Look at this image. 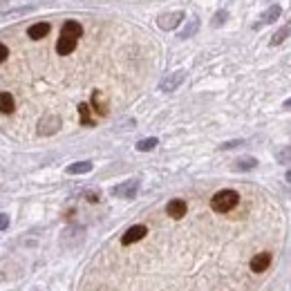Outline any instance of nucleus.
Masks as SVG:
<instances>
[{
    "instance_id": "3",
    "label": "nucleus",
    "mask_w": 291,
    "mask_h": 291,
    "mask_svg": "<svg viewBox=\"0 0 291 291\" xmlns=\"http://www.w3.org/2000/svg\"><path fill=\"white\" fill-rule=\"evenodd\" d=\"M139 190V179H128V182L119 184L112 188V195L114 197H123V199H132Z\"/></svg>"
},
{
    "instance_id": "16",
    "label": "nucleus",
    "mask_w": 291,
    "mask_h": 291,
    "mask_svg": "<svg viewBox=\"0 0 291 291\" xmlns=\"http://www.w3.org/2000/svg\"><path fill=\"white\" fill-rule=\"evenodd\" d=\"M90 170H92V161H76V164L65 168V173L68 175H85V173H90Z\"/></svg>"
},
{
    "instance_id": "9",
    "label": "nucleus",
    "mask_w": 291,
    "mask_h": 291,
    "mask_svg": "<svg viewBox=\"0 0 291 291\" xmlns=\"http://www.w3.org/2000/svg\"><path fill=\"white\" fill-rule=\"evenodd\" d=\"M76 41H79V38H72V36H63V34H61L59 43H56V52H59L61 56L72 54V52L76 50Z\"/></svg>"
},
{
    "instance_id": "14",
    "label": "nucleus",
    "mask_w": 291,
    "mask_h": 291,
    "mask_svg": "<svg viewBox=\"0 0 291 291\" xmlns=\"http://www.w3.org/2000/svg\"><path fill=\"white\" fill-rule=\"evenodd\" d=\"M92 108L97 110V114H101V117L108 114V103H106V99H103V94L99 92V90L92 92Z\"/></svg>"
},
{
    "instance_id": "21",
    "label": "nucleus",
    "mask_w": 291,
    "mask_h": 291,
    "mask_svg": "<svg viewBox=\"0 0 291 291\" xmlns=\"http://www.w3.org/2000/svg\"><path fill=\"white\" fill-rule=\"evenodd\" d=\"M275 159L280 161V164H291V146H287V148H280L278 152H275Z\"/></svg>"
},
{
    "instance_id": "27",
    "label": "nucleus",
    "mask_w": 291,
    "mask_h": 291,
    "mask_svg": "<svg viewBox=\"0 0 291 291\" xmlns=\"http://www.w3.org/2000/svg\"><path fill=\"white\" fill-rule=\"evenodd\" d=\"M284 179H287V182H289V184H291V168H289V170H287V175H284Z\"/></svg>"
},
{
    "instance_id": "4",
    "label": "nucleus",
    "mask_w": 291,
    "mask_h": 291,
    "mask_svg": "<svg viewBox=\"0 0 291 291\" xmlns=\"http://www.w3.org/2000/svg\"><path fill=\"white\" fill-rule=\"evenodd\" d=\"M182 21H184V12H170V14H161V16L157 18V25H159L164 32H170V30H175Z\"/></svg>"
},
{
    "instance_id": "7",
    "label": "nucleus",
    "mask_w": 291,
    "mask_h": 291,
    "mask_svg": "<svg viewBox=\"0 0 291 291\" xmlns=\"http://www.w3.org/2000/svg\"><path fill=\"white\" fill-rule=\"evenodd\" d=\"M186 211H188V206H186L184 199H170L168 206H166V213L173 219H182L186 215Z\"/></svg>"
},
{
    "instance_id": "17",
    "label": "nucleus",
    "mask_w": 291,
    "mask_h": 291,
    "mask_svg": "<svg viewBox=\"0 0 291 291\" xmlns=\"http://www.w3.org/2000/svg\"><path fill=\"white\" fill-rule=\"evenodd\" d=\"M233 168L235 170H253V168H257V159H253V157H240V159H235Z\"/></svg>"
},
{
    "instance_id": "15",
    "label": "nucleus",
    "mask_w": 291,
    "mask_h": 291,
    "mask_svg": "<svg viewBox=\"0 0 291 291\" xmlns=\"http://www.w3.org/2000/svg\"><path fill=\"white\" fill-rule=\"evenodd\" d=\"M16 110V101L9 92H0V112L3 114H12Z\"/></svg>"
},
{
    "instance_id": "18",
    "label": "nucleus",
    "mask_w": 291,
    "mask_h": 291,
    "mask_svg": "<svg viewBox=\"0 0 291 291\" xmlns=\"http://www.w3.org/2000/svg\"><path fill=\"white\" fill-rule=\"evenodd\" d=\"M157 144H159V141H157L155 137H148V139L137 141V150H139V152H148V150H152V148H157Z\"/></svg>"
},
{
    "instance_id": "10",
    "label": "nucleus",
    "mask_w": 291,
    "mask_h": 291,
    "mask_svg": "<svg viewBox=\"0 0 291 291\" xmlns=\"http://www.w3.org/2000/svg\"><path fill=\"white\" fill-rule=\"evenodd\" d=\"M271 264V255L269 253H257L253 260H251V271H255V273H262V271H266Z\"/></svg>"
},
{
    "instance_id": "22",
    "label": "nucleus",
    "mask_w": 291,
    "mask_h": 291,
    "mask_svg": "<svg viewBox=\"0 0 291 291\" xmlns=\"http://www.w3.org/2000/svg\"><path fill=\"white\" fill-rule=\"evenodd\" d=\"M226 18H228V14L224 12V9H222V12H217V14H215V18H213V27H219L224 21H226Z\"/></svg>"
},
{
    "instance_id": "11",
    "label": "nucleus",
    "mask_w": 291,
    "mask_h": 291,
    "mask_svg": "<svg viewBox=\"0 0 291 291\" xmlns=\"http://www.w3.org/2000/svg\"><path fill=\"white\" fill-rule=\"evenodd\" d=\"M50 34V23H36V25H32L30 30H27V36L32 38V41H41V38H45Z\"/></svg>"
},
{
    "instance_id": "6",
    "label": "nucleus",
    "mask_w": 291,
    "mask_h": 291,
    "mask_svg": "<svg viewBox=\"0 0 291 291\" xmlns=\"http://www.w3.org/2000/svg\"><path fill=\"white\" fill-rule=\"evenodd\" d=\"M184 79H186V72H184V70L168 74L164 81H161V90H164V92H173V90H177L179 85H182V81H184Z\"/></svg>"
},
{
    "instance_id": "28",
    "label": "nucleus",
    "mask_w": 291,
    "mask_h": 291,
    "mask_svg": "<svg viewBox=\"0 0 291 291\" xmlns=\"http://www.w3.org/2000/svg\"><path fill=\"white\" fill-rule=\"evenodd\" d=\"M0 7H7V0H0Z\"/></svg>"
},
{
    "instance_id": "2",
    "label": "nucleus",
    "mask_w": 291,
    "mask_h": 291,
    "mask_svg": "<svg viewBox=\"0 0 291 291\" xmlns=\"http://www.w3.org/2000/svg\"><path fill=\"white\" fill-rule=\"evenodd\" d=\"M36 130H38V135H43V137L56 135V132L61 130V117L59 114H45V117L38 121Z\"/></svg>"
},
{
    "instance_id": "25",
    "label": "nucleus",
    "mask_w": 291,
    "mask_h": 291,
    "mask_svg": "<svg viewBox=\"0 0 291 291\" xmlns=\"http://www.w3.org/2000/svg\"><path fill=\"white\" fill-rule=\"evenodd\" d=\"M7 226H9V217L5 213H0V231H5Z\"/></svg>"
},
{
    "instance_id": "13",
    "label": "nucleus",
    "mask_w": 291,
    "mask_h": 291,
    "mask_svg": "<svg viewBox=\"0 0 291 291\" xmlns=\"http://www.w3.org/2000/svg\"><path fill=\"white\" fill-rule=\"evenodd\" d=\"M289 34H291V18H289L287 23H284L282 27H280L278 32H275L273 36H271V45H273V47H278L280 43H284V41H287Z\"/></svg>"
},
{
    "instance_id": "5",
    "label": "nucleus",
    "mask_w": 291,
    "mask_h": 291,
    "mask_svg": "<svg viewBox=\"0 0 291 291\" xmlns=\"http://www.w3.org/2000/svg\"><path fill=\"white\" fill-rule=\"evenodd\" d=\"M146 233H148V228L144 226V224H135V226H130L126 233H123V237H121V244L123 246H130V244H135V242H139V240H144L146 237Z\"/></svg>"
},
{
    "instance_id": "8",
    "label": "nucleus",
    "mask_w": 291,
    "mask_h": 291,
    "mask_svg": "<svg viewBox=\"0 0 291 291\" xmlns=\"http://www.w3.org/2000/svg\"><path fill=\"white\" fill-rule=\"evenodd\" d=\"M280 14H282V7H280V5H273V7H269L264 14H262V16H260V21H257L253 27L257 30V27H262V25H269V23H275V21H278V18H280Z\"/></svg>"
},
{
    "instance_id": "23",
    "label": "nucleus",
    "mask_w": 291,
    "mask_h": 291,
    "mask_svg": "<svg viewBox=\"0 0 291 291\" xmlns=\"http://www.w3.org/2000/svg\"><path fill=\"white\" fill-rule=\"evenodd\" d=\"M7 56H9L7 45H5V43H0V63H5V61H7Z\"/></svg>"
},
{
    "instance_id": "19",
    "label": "nucleus",
    "mask_w": 291,
    "mask_h": 291,
    "mask_svg": "<svg viewBox=\"0 0 291 291\" xmlns=\"http://www.w3.org/2000/svg\"><path fill=\"white\" fill-rule=\"evenodd\" d=\"M197 30H199V18H193V21L188 23V27H186L184 32H179V38H190Z\"/></svg>"
},
{
    "instance_id": "1",
    "label": "nucleus",
    "mask_w": 291,
    "mask_h": 291,
    "mask_svg": "<svg viewBox=\"0 0 291 291\" xmlns=\"http://www.w3.org/2000/svg\"><path fill=\"white\" fill-rule=\"evenodd\" d=\"M240 204V195L231 188H224V190H217L215 195L211 197V208L215 213H228Z\"/></svg>"
},
{
    "instance_id": "20",
    "label": "nucleus",
    "mask_w": 291,
    "mask_h": 291,
    "mask_svg": "<svg viewBox=\"0 0 291 291\" xmlns=\"http://www.w3.org/2000/svg\"><path fill=\"white\" fill-rule=\"evenodd\" d=\"M79 114H81V123H83V126H94V121L90 119V108H88V103H81V106H79Z\"/></svg>"
},
{
    "instance_id": "12",
    "label": "nucleus",
    "mask_w": 291,
    "mask_h": 291,
    "mask_svg": "<svg viewBox=\"0 0 291 291\" xmlns=\"http://www.w3.org/2000/svg\"><path fill=\"white\" fill-rule=\"evenodd\" d=\"M61 34H63V36H72V38H81V34H83V27H81V23H76V21H65Z\"/></svg>"
},
{
    "instance_id": "26",
    "label": "nucleus",
    "mask_w": 291,
    "mask_h": 291,
    "mask_svg": "<svg viewBox=\"0 0 291 291\" xmlns=\"http://www.w3.org/2000/svg\"><path fill=\"white\" fill-rule=\"evenodd\" d=\"M284 110H291V99H287V101H284Z\"/></svg>"
},
{
    "instance_id": "24",
    "label": "nucleus",
    "mask_w": 291,
    "mask_h": 291,
    "mask_svg": "<svg viewBox=\"0 0 291 291\" xmlns=\"http://www.w3.org/2000/svg\"><path fill=\"white\" fill-rule=\"evenodd\" d=\"M242 144H244L242 139H235V141H228V144H222L219 148H222V150H228V148H235V146H242Z\"/></svg>"
}]
</instances>
